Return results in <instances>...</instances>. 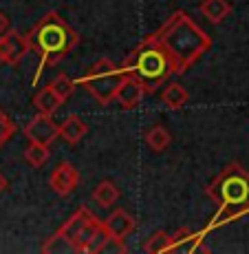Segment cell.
I'll return each instance as SVG.
<instances>
[{
	"instance_id": "1",
	"label": "cell",
	"mask_w": 249,
	"mask_h": 254,
	"mask_svg": "<svg viewBox=\"0 0 249 254\" xmlns=\"http://www.w3.org/2000/svg\"><path fill=\"white\" fill-rule=\"evenodd\" d=\"M152 38L170 53L177 75L185 73L194 62L201 60V56H205L212 47V40H209L207 33L183 11L172 13L152 33Z\"/></svg>"
},
{
	"instance_id": "2",
	"label": "cell",
	"mask_w": 249,
	"mask_h": 254,
	"mask_svg": "<svg viewBox=\"0 0 249 254\" xmlns=\"http://www.w3.org/2000/svg\"><path fill=\"white\" fill-rule=\"evenodd\" d=\"M205 194L218 203V212L212 217V223L205 228L207 234L212 228L229 223L249 212V173L241 164H227L218 177L205 188Z\"/></svg>"
},
{
	"instance_id": "3",
	"label": "cell",
	"mask_w": 249,
	"mask_h": 254,
	"mask_svg": "<svg viewBox=\"0 0 249 254\" xmlns=\"http://www.w3.org/2000/svg\"><path fill=\"white\" fill-rule=\"evenodd\" d=\"M27 42L29 51L36 53L42 62L38 66V75H40L45 66H55L62 58H66L80 42V36L60 13L51 11L33 24V29L27 33Z\"/></svg>"
},
{
	"instance_id": "4",
	"label": "cell",
	"mask_w": 249,
	"mask_h": 254,
	"mask_svg": "<svg viewBox=\"0 0 249 254\" xmlns=\"http://www.w3.org/2000/svg\"><path fill=\"white\" fill-rule=\"evenodd\" d=\"M121 73L130 77H137L141 84L146 86V91L152 93L161 89L170 77L177 75L174 62L170 58V53L154 40L152 36H148L144 42H139V47L130 53L121 64Z\"/></svg>"
},
{
	"instance_id": "5",
	"label": "cell",
	"mask_w": 249,
	"mask_h": 254,
	"mask_svg": "<svg viewBox=\"0 0 249 254\" xmlns=\"http://www.w3.org/2000/svg\"><path fill=\"white\" fill-rule=\"evenodd\" d=\"M57 232L68 241L73 252L82 254H97L106 250V246L110 243V234L104 221H100L86 206L77 208Z\"/></svg>"
},
{
	"instance_id": "6",
	"label": "cell",
	"mask_w": 249,
	"mask_h": 254,
	"mask_svg": "<svg viewBox=\"0 0 249 254\" xmlns=\"http://www.w3.org/2000/svg\"><path fill=\"white\" fill-rule=\"evenodd\" d=\"M121 80H124L121 66L110 62L108 58H100V60L80 77V84L84 86L101 106H108L110 102H115V93L119 89Z\"/></svg>"
},
{
	"instance_id": "7",
	"label": "cell",
	"mask_w": 249,
	"mask_h": 254,
	"mask_svg": "<svg viewBox=\"0 0 249 254\" xmlns=\"http://www.w3.org/2000/svg\"><path fill=\"white\" fill-rule=\"evenodd\" d=\"M29 53V42L27 36H20L13 29H7V31L0 36V62L9 66H16L18 62L24 60V56Z\"/></svg>"
},
{
	"instance_id": "8",
	"label": "cell",
	"mask_w": 249,
	"mask_h": 254,
	"mask_svg": "<svg viewBox=\"0 0 249 254\" xmlns=\"http://www.w3.org/2000/svg\"><path fill=\"white\" fill-rule=\"evenodd\" d=\"M77 184H80V173H77L75 166L68 162L57 164L55 170L51 173V179H49L51 190L55 194H60V197H68L77 188Z\"/></svg>"
},
{
	"instance_id": "9",
	"label": "cell",
	"mask_w": 249,
	"mask_h": 254,
	"mask_svg": "<svg viewBox=\"0 0 249 254\" xmlns=\"http://www.w3.org/2000/svg\"><path fill=\"white\" fill-rule=\"evenodd\" d=\"M24 135H27L29 141H36V144H53L57 137V126L55 122L51 120V115H45V113H38L24 126Z\"/></svg>"
},
{
	"instance_id": "10",
	"label": "cell",
	"mask_w": 249,
	"mask_h": 254,
	"mask_svg": "<svg viewBox=\"0 0 249 254\" xmlns=\"http://www.w3.org/2000/svg\"><path fill=\"white\" fill-rule=\"evenodd\" d=\"M104 226H106V230H108V234H110V241L121 243L128 234L135 232L137 221H135L133 214H128L126 210H121V208H117V210L110 212V217L104 221Z\"/></svg>"
},
{
	"instance_id": "11",
	"label": "cell",
	"mask_w": 249,
	"mask_h": 254,
	"mask_svg": "<svg viewBox=\"0 0 249 254\" xmlns=\"http://www.w3.org/2000/svg\"><path fill=\"white\" fill-rule=\"evenodd\" d=\"M146 93H148V91H146V86L141 84L137 77L124 75V80H121L119 89H117V93H115V100L119 102L121 109L130 111V109H135V106L139 104L141 100H144Z\"/></svg>"
},
{
	"instance_id": "12",
	"label": "cell",
	"mask_w": 249,
	"mask_h": 254,
	"mask_svg": "<svg viewBox=\"0 0 249 254\" xmlns=\"http://www.w3.org/2000/svg\"><path fill=\"white\" fill-rule=\"evenodd\" d=\"M86 124L82 117L77 115H68L64 122H62L60 126H57V137H62L68 144H77V141H82V137L86 135Z\"/></svg>"
},
{
	"instance_id": "13",
	"label": "cell",
	"mask_w": 249,
	"mask_h": 254,
	"mask_svg": "<svg viewBox=\"0 0 249 254\" xmlns=\"http://www.w3.org/2000/svg\"><path fill=\"white\" fill-rule=\"evenodd\" d=\"M188 100H190L188 91H185L179 82H168V84L163 86V91H161V102H163L165 109H170V111H179L181 106L188 104Z\"/></svg>"
},
{
	"instance_id": "14",
	"label": "cell",
	"mask_w": 249,
	"mask_h": 254,
	"mask_svg": "<svg viewBox=\"0 0 249 254\" xmlns=\"http://www.w3.org/2000/svg\"><path fill=\"white\" fill-rule=\"evenodd\" d=\"M199 9H201L203 16L214 24L223 22L229 13H232V4H229L227 0H203Z\"/></svg>"
},
{
	"instance_id": "15",
	"label": "cell",
	"mask_w": 249,
	"mask_h": 254,
	"mask_svg": "<svg viewBox=\"0 0 249 254\" xmlns=\"http://www.w3.org/2000/svg\"><path fill=\"white\" fill-rule=\"evenodd\" d=\"M33 106L38 109V113L53 115L62 106V102H60V97L51 91V86H45L42 91H38L36 95H33Z\"/></svg>"
},
{
	"instance_id": "16",
	"label": "cell",
	"mask_w": 249,
	"mask_h": 254,
	"mask_svg": "<svg viewBox=\"0 0 249 254\" xmlns=\"http://www.w3.org/2000/svg\"><path fill=\"white\" fill-rule=\"evenodd\" d=\"M119 199V188L113 182H100L93 190V201L101 208H110Z\"/></svg>"
},
{
	"instance_id": "17",
	"label": "cell",
	"mask_w": 249,
	"mask_h": 254,
	"mask_svg": "<svg viewBox=\"0 0 249 254\" xmlns=\"http://www.w3.org/2000/svg\"><path fill=\"white\" fill-rule=\"evenodd\" d=\"M146 144H148V148L154 150V153H163V150H168V146L172 144V135H170V130L163 128V126H152V128L146 133Z\"/></svg>"
},
{
	"instance_id": "18",
	"label": "cell",
	"mask_w": 249,
	"mask_h": 254,
	"mask_svg": "<svg viewBox=\"0 0 249 254\" xmlns=\"http://www.w3.org/2000/svg\"><path fill=\"white\" fill-rule=\"evenodd\" d=\"M49 155H51L49 146L36 144V141H29L27 150H24V159H27V162L31 164L33 168H42V166L49 162Z\"/></svg>"
},
{
	"instance_id": "19",
	"label": "cell",
	"mask_w": 249,
	"mask_h": 254,
	"mask_svg": "<svg viewBox=\"0 0 249 254\" xmlns=\"http://www.w3.org/2000/svg\"><path fill=\"white\" fill-rule=\"evenodd\" d=\"M49 86H51V91L55 93L57 97H60L62 104H64L68 97L73 95V91H75V82H73L71 77L66 75V73H60V75H55V77L51 80V84H49Z\"/></svg>"
},
{
	"instance_id": "20",
	"label": "cell",
	"mask_w": 249,
	"mask_h": 254,
	"mask_svg": "<svg viewBox=\"0 0 249 254\" xmlns=\"http://www.w3.org/2000/svg\"><path fill=\"white\" fill-rule=\"evenodd\" d=\"M168 250H170V234L168 232H154L144 246V252H148V254H161Z\"/></svg>"
},
{
	"instance_id": "21",
	"label": "cell",
	"mask_w": 249,
	"mask_h": 254,
	"mask_svg": "<svg viewBox=\"0 0 249 254\" xmlns=\"http://www.w3.org/2000/svg\"><path fill=\"white\" fill-rule=\"evenodd\" d=\"M11 137H13V124H11V120L0 111V146L7 144Z\"/></svg>"
},
{
	"instance_id": "22",
	"label": "cell",
	"mask_w": 249,
	"mask_h": 254,
	"mask_svg": "<svg viewBox=\"0 0 249 254\" xmlns=\"http://www.w3.org/2000/svg\"><path fill=\"white\" fill-rule=\"evenodd\" d=\"M9 29V20H7V16H4L2 11H0V36H2L4 31Z\"/></svg>"
},
{
	"instance_id": "23",
	"label": "cell",
	"mask_w": 249,
	"mask_h": 254,
	"mask_svg": "<svg viewBox=\"0 0 249 254\" xmlns=\"http://www.w3.org/2000/svg\"><path fill=\"white\" fill-rule=\"evenodd\" d=\"M4 186H7V182H4V177H2V175H0V192H2V190H4Z\"/></svg>"
}]
</instances>
